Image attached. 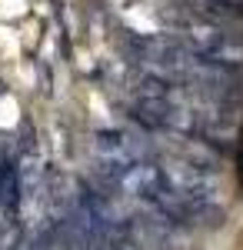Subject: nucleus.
<instances>
[{
	"label": "nucleus",
	"instance_id": "nucleus-2",
	"mask_svg": "<svg viewBox=\"0 0 243 250\" xmlns=\"http://www.w3.org/2000/svg\"><path fill=\"white\" fill-rule=\"evenodd\" d=\"M160 170H163V187L180 193V197H193V200H213L217 197V177L213 173L197 170L183 160H173Z\"/></svg>",
	"mask_w": 243,
	"mask_h": 250
},
{
	"label": "nucleus",
	"instance_id": "nucleus-4",
	"mask_svg": "<svg viewBox=\"0 0 243 250\" xmlns=\"http://www.w3.org/2000/svg\"><path fill=\"white\" fill-rule=\"evenodd\" d=\"M0 207L7 213H17L20 207V170L10 157L0 160Z\"/></svg>",
	"mask_w": 243,
	"mask_h": 250
},
{
	"label": "nucleus",
	"instance_id": "nucleus-5",
	"mask_svg": "<svg viewBox=\"0 0 243 250\" xmlns=\"http://www.w3.org/2000/svg\"><path fill=\"white\" fill-rule=\"evenodd\" d=\"M217 3H226V7H233V10H240V14H243V0H217Z\"/></svg>",
	"mask_w": 243,
	"mask_h": 250
},
{
	"label": "nucleus",
	"instance_id": "nucleus-1",
	"mask_svg": "<svg viewBox=\"0 0 243 250\" xmlns=\"http://www.w3.org/2000/svg\"><path fill=\"white\" fill-rule=\"evenodd\" d=\"M177 27L187 34V43L200 57L213 60L220 67H230V70L243 67V40L233 37L230 30H223L220 23H210L203 17H187V20H177Z\"/></svg>",
	"mask_w": 243,
	"mask_h": 250
},
{
	"label": "nucleus",
	"instance_id": "nucleus-3",
	"mask_svg": "<svg viewBox=\"0 0 243 250\" xmlns=\"http://www.w3.org/2000/svg\"><path fill=\"white\" fill-rule=\"evenodd\" d=\"M117 187L123 193H130L137 200H147L153 204L160 190H163V170H160V164H150V160H133L127 170L117 177Z\"/></svg>",
	"mask_w": 243,
	"mask_h": 250
}]
</instances>
